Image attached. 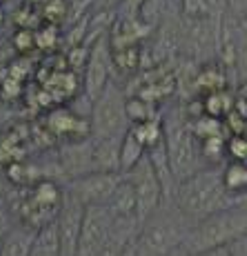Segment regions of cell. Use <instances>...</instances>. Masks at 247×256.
Returning <instances> with one entry per match:
<instances>
[{"instance_id":"cell-1","label":"cell","mask_w":247,"mask_h":256,"mask_svg":"<svg viewBox=\"0 0 247 256\" xmlns=\"http://www.w3.org/2000/svg\"><path fill=\"white\" fill-rule=\"evenodd\" d=\"M232 196L223 183V167H205L176 187L174 205L192 223L232 208Z\"/></svg>"},{"instance_id":"cell-2","label":"cell","mask_w":247,"mask_h":256,"mask_svg":"<svg viewBox=\"0 0 247 256\" xmlns=\"http://www.w3.org/2000/svg\"><path fill=\"white\" fill-rule=\"evenodd\" d=\"M162 125H165V145L172 174L176 185H180L207 167L202 160L200 140L196 138L190 116L182 110H174L172 114L162 116Z\"/></svg>"},{"instance_id":"cell-3","label":"cell","mask_w":247,"mask_h":256,"mask_svg":"<svg viewBox=\"0 0 247 256\" xmlns=\"http://www.w3.org/2000/svg\"><path fill=\"white\" fill-rule=\"evenodd\" d=\"M194 228L192 220L176 210V214L167 212V205L152 216L138 234L140 256H187V238Z\"/></svg>"},{"instance_id":"cell-4","label":"cell","mask_w":247,"mask_h":256,"mask_svg":"<svg viewBox=\"0 0 247 256\" xmlns=\"http://www.w3.org/2000/svg\"><path fill=\"white\" fill-rule=\"evenodd\" d=\"M247 234V212L240 208H227L218 214L207 216L200 223H194L187 238V256H200L210 250L232 245Z\"/></svg>"},{"instance_id":"cell-5","label":"cell","mask_w":247,"mask_h":256,"mask_svg":"<svg viewBox=\"0 0 247 256\" xmlns=\"http://www.w3.org/2000/svg\"><path fill=\"white\" fill-rule=\"evenodd\" d=\"M65 187L58 180H40L32 190H24V196H20L16 210L18 223L29 225L34 230H42L47 225L56 223L60 210L65 205Z\"/></svg>"},{"instance_id":"cell-6","label":"cell","mask_w":247,"mask_h":256,"mask_svg":"<svg viewBox=\"0 0 247 256\" xmlns=\"http://www.w3.org/2000/svg\"><path fill=\"white\" fill-rule=\"evenodd\" d=\"M127 92L116 80L107 85V90L92 102V140L122 138L132 130V122L127 120Z\"/></svg>"},{"instance_id":"cell-7","label":"cell","mask_w":247,"mask_h":256,"mask_svg":"<svg viewBox=\"0 0 247 256\" xmlns=\"http://www.w3.org/2000/svg\"><path fill=\"white\" fill-rule=\"evenodd\" d=\"M125 178L134 185L136 190V198H138V220H140V228L152 218L156 216L158 212L167 205L165 200V190H162V183L158 178L154 165L152 160L142 158L130 174H125Z\"/></svg>"},{"instance_id":"cell-8","label":"cell","mask_w":247,"mask_h":256,"mask_svg":"<svg viewBox=\"0 0 247 256\" xmlns=\"http://www.w3.org/2000/svg\"><path fill=\"white\" fill-rule=\"evenodd\" d=\"M122 176L120 174H102V172H92L87 176L74 178L65 183V190L74 198H78L85 208H107L114 192L118 190Z\"/></svg>"},{"instance_id":"cell-9","label":"cell","mask_w":247,"mask_h":256,"mask_svg":"<svg viewBox=\"0 0 247 256\" xmlns=\"http://www.w3.org/2000/svg\"><path fill=\"white\" fill-rule=\"evenodd\" d=\"M112 72H114V60H112V47H110V34L100 38L94 45L92 56L85 67V80H82V94L94 102L107 85L112 82Z\"/></svg>"},{"instance_id":"cell-10","label":"cell","mask_w":247,"mask_h":256,"mask_svg":"<svg viewBox=\"0 0 247 256\" xmlns=\"http://www.w3.org/2000/svg\"><path fill=\"white\" fill-rule=\"evenodd\" d=\"M114 216L107 208H87L76 256H100L114 230Z\"/></svg>"},{"instance_id":"cell-11","label":"cell","mask_w":247,"mask_h":256,"mask_svg":"<svg viewBox=\"0 0 247 256\" xmlns=\"http://www.w3.org/2000/svg\"><path fill=\"white\" fill-rule=\"evenodd\" d=\"M67 192V190H65ZM85 212L87 208L72 194H65V205L60 210L56 225H58V236H60V252L62 256H76L78 254V243H80L82 234V223H85Z\"/></svg>"},{"instance_id":"cell-12","label":"cell","mask_w":247,"mask_h":256,"mask_svg":"<svg viewBox=\"0 0 247 256\" xmlns=\"http://www.w3.org/2000/svg\"><path fill=\"white\" fill-rule=\"evenodd\" d=\"M58 163H60L62 176H65L67 183L96 172L94 170V140L90 138L80 142H67L60 150Z\"/></svg>"},{"instance_id":"cell-13","label":"cell","mask_w":247,"mask_h":256,"mask_svg":"<svg viewBox=\"0 0 247 256\" xmlns=\"http://www.w3.org/2000/svg\"><path fill=\"white\" fill-rule=\"evenodd\" d=\"M152 36H154V29L140 18H120V20L116 18L114 27L110 29V47L112 52L125 47H142Z\"/></svg>"},{"instance_id":"cell-14","label":"cell","mask_w":247,"mask_h":256,"mask_svg":"<svg viewBox=\"0 0 247 256\" xmlns=\"http://www.w3.org/2000/svg\"><path fill=\"white\" fill-rule=\"evenodd\" d=\"M107 210L112 212L114 218L118 220H138V198H136V190L130 180L122 176L118 190L114 192L112 200L107 203ZM140 223V220H138Z\"/></svg>"},{"instance_id":"cell-15","label":"cell","mask_w":247,"mask_h":256,"mask_svg":"<svg viewBox=\"0 0 247 256\" xmlns=\"http://www.w3.org/2000/svg\"><path fill=\"white\" fill-rule=\"evenodd\" d=\"M122 138H125V136H122ZM122 138L94 140V170L102 172V174H120Z\"/></svg>"},{"instance_id":"cell-16","label":"cell","mask_w":247,"mask_h":256,"mask_svg":"<svg viewBox=\"0 0 247 256\" xmlns=\"http://www.w3.org/2000/svg\"><path fill=\"white\" fill-rule=\"evenodd\" d=\"M36 234H38V230L22 225V223H16V228L0 243V256H32Z\"/></svg>"},{"instance_id":"cell-17","label":"cell","mask_w":247,"mask_h":256,"mask_svg":"<svg viewBox=\"0 0 247 256\" xmlns=\"http://www.w3.org/2000/svg\"><path fill=\"white\" fill-rule=\"evenodd\" d=\"M112 60H114V72L120 74L122 78H132L140 70H145V47L114 49Z\"/></svg>"},{"instance_id":"cell-18","label":"cell","mask_w":247,"mask_h":256,"mask_svg":"<svg viewBox=\"0 0 247 256\" xmlns=\"http://www.w3.org/2000/svg\"><path fill=\"white\" fill-rule=\"evenodd\" d=\"M147 156V147L145 142L140 140V136L136 134V130L132 127L130 132L122 138V150H120V174H130L134 167L140 163L142 158Z\"/></svg>"},{"instance_id":"cell-19","label":"cell","mask_w":247,"mask_h":256,"mask_svg":"<svg viewBox=\"0 0 247 256\" xmlns=\"http://www.w3.org/2000/svg\"><path fill=\"white\" fill-rule=\"evenodd\" d=\"M194 87L198 90L202 96L214 92H223L227 90V76L225 70L218 65H205L202 70H198V74L194 76Z\"/></svg>"},{"instance_id":"cell-20","label":"cell","mask_w":247,"mask_h":256,"mask_svg":"<svg viewBox=\"0 0 247 256\" xmlns=\"http://www.w3.org/2000/svg\"><path fill=\"white\" fill-rule=\"evenodd\" d=\"M223 183L232 198L247 194V163H230L223 165Z\"/></svg>"},{"instance_id":"cell-21","label":"cell","mask_w":247,"mask_h":256,"mask_svg":"<svg viewBox=\"0 0 247 256\" xmlns=\"http://www.w3.org/2000/svg\"><path fill=\"white\" fill-rule=\"evenodd\" d=\"M32 256H62V252H60V236H58V225L56 223L38 230Z\"/></svg>"},{"instance_id":"cell-22","label":"cell","mask_w":247,"mask_h":256,"mask_svg":"<svg viewBox=\"0 0 247 256\" xmlns=\"http://www.w3.org/2000/svg\"><path fill=\"white\" fill-rule=\"evenodd\" d=\"M125 112H127V120L134 125H145V122L154 120V118H160L158 114V107L147 102L145 98L140 96H127V105H125Z\"/></svg>"},{"instance_id":"cell-23","label":"cell","mask_w":247,"mask_h":256,"mask_svg":"<svg viewBox=\"0 0 247 256\" xmlns=\"http://www.w3.org/2000/svg\"><path fill=\"white\" fill-rule=\"evenodd\" d=\"M40 14L47 24H58L60 27L72 14V4H69V0H45L40 4Z\"/></svg>"},{"instance_id":"cell-24","label":"cell","mask_w":247,"mask_h":256,"mask_svg":"<svg viewBox=\"0 0 247 256\" xmlns=\"http://www.w3.org/2000/svg\"><path fill=\"white\" fill-rule=\"evenodd\" d=\"M65 42V34L60 32L58 24H42L40 29L36 32V49L40 52H54Z\"/></svg>"},{"instance_id":"cell-25","label":"cell","mask_w":247,"mask_h":256,"mask_svg":"<svg viewBox=\"0 0 247 256\" xmlns=\"http://www.w3.org/2000/svg\"><path fill=\"white\" fill-rule=\"evenodd\" d=\"M247 163V134L230 136L227 138V163Z\"/></svg>"},{"instance_id":"cell-26","label":"cell","mask_w":247,"mask_h":256,"mask_svg":"<svg viewBox=\"0 0 247 256\" xmlns=\"http://www.w3.org/2000/svg\"><path fill=\"white\" fill-rule=\"evenodd\" d=\"M12 47L18 54H29L36 49V32L29 29H16V34L12 36Z\"/></svg>"},{"instance_id":"cell-27","label":"cell","mask_w":247,"mask_h":256,"mask_svg":"<svg viewBox=\"0 0 247 256\" xmlns=\"http://www.w3.org/2000/svg\"><path fill=\"white\" fill-rule=\"evenodd\" d=\"M14 205H9V200H0V243H2L4 238H7V234L12 232L14 228H16V223H14Z\"/></svg>"},{"instance_id":"cell-28","label":"cell","mask_w":247,"mask_h":256,"mask_svg":"<svg viewBox=\"0 0 247 256\" xmlns=\"http://www.w3.org/2000/svg\"><path fill=\"white\" fill-rule=\"evenodd\" d=\"M125 0H94L90 14H116Z\"/></svg>"},{"instance_id":"cell-29","label":"cell","mask_w":247,"mask_h":256,"mask_svg":"<svg viewBox=\"0 0 247 256\" xmlns=\"http://www.w3.org/2000/svg\"><path fill=\"white\" fill-rule=\"evenodd\" d=\"M230 248H232V254L234 256H247V234L243 236V238L234 240Z\"/></svg>"},{"instance_id":"cell-30","label":"cell","mask_w":247,"mask_h":256,"mask_svg":"<svg viewBox=\"0 0 247 256\" xmlns=\"http://www.w3.org/2000/svg\"><path fill=\"white\" fill-rule=\"evenodd\" d=\"M120 256H140V250H138V236H136L134 240H132L130 245H127L125 250H122Z\"/></svg>"},{"instance_id":"cell-31","label":"cell","mask_w":247,"mask_h":256,"mask_svg":"<svg viewBox=\"0 0 247 256\" xmlns=\"http://www.w3.org/2000/svg\"><path fill=\"white\" fill-rule=\"evenodd\" d=\"M200 256H234V254H232V248H230V245H223V248L210 250V252H205V254H200Z\"/></svg>"},{"instance_id":"cell-32","label":"cell","mask_w":247,"mask_h":256,"mask_svg":"<svg viewBox=\"0 0 247 256\" xmlns=\"http://www.w3.org/2000/svg\"><path fill=\"white\" fill-rule=\"evenodd\" d=\"M232 205H234V208H240L243 212H247V194H243V196H236V198L232 200Z\"/></svg>"},{"instance_id":"cell-33","label":"cell","mask_w":247,"mask_h":256,"mask_svg":"<svg viewBox=\"0 0 247 256\" xmlns=\"http://www.w3.org/2000/svg\"><path fill=\"white\" fill-rule=\"evenodd\" d=\"M7 198V178L4 176H0V200Z\"/></svg>"},{"instance_id":"cell-34","label":"cell","mask_w":247,"mask_h":256,"mask_svg":"<svg viewBox=\"0 0 247 256\" xmlns=\"http://www.w3.org/2000/svg\"><path fill=\"white\" fill-rule=\"evenodd\" d=\"M4 22H7V12H4L2 2H0V29H2V27H4Z\"/></svg>"},{"instance_id":"cell-35","label":"cell","mask_w":247,"mask_h":256,"mask_svg":"<svg viewBox=\"0 0 247 256\" xmlns=\"http://www.w3.org/2000/svg\"><path fill=\"white\" fill-rule=\"evenodd\" d=\"M174 2H176V7H178V9H180V2H182V0H174Z\"/></svg>"},{"instance_id":"cell-36","label":"cell","mask_w":247,"mask_h":256,"mask_svg":"<svg viewBox=\"0 0 247 256\" xmlns=\"http://www.w3.org/2000/svg\"><path fill=\"white\" fill-rule=\"evenodd\" d=\"M245 24H247V9H245Z\"/></svg>"}]
</instances>
